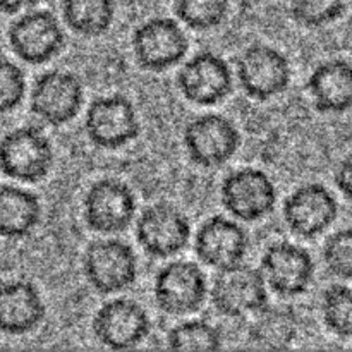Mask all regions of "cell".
I'll return each instance as SVG.
<instances>
[{"mask_svg": "<svg viewBox=\"0 0 352 352\" xmlns=\"http://www.w3.org/2000/svg\"><path fill=\"white\" fill-rule=\"evenodd\" d=\"M54 165L50 140L33 126L17 127L0 140V170L21 182H38Z\"/></svg>", "mask_w": 352, "mask_h": 352, "instance_id": "obj_1", "label": "cell"}, {"mask_svg": "<svg viewBox=\"0 0 352 352\" xmlns=\"http://www.w3.org/2000/svg\"><path fill=\"white\" fill-rule=\"evenodd\" d=\"M217 311L229 318L260 313L268 306L267 282L260 270L237 263L219 270L212 289Z\"/></svg>", "mask_w": 352, "mask_h": 352, "instance_id": "obj_2", "label": "cell"}, {"mask_svg": "<svg viewBox=\"0 0 352 352\" xmlns=\"http://www.w3.org/2000/svg\"><path fill=\"white\" fill-rule=\"evenodd\" d=\"M82 270L96 292L116 294L136 282L138 258L133 248L124 241L102 239L86 250Z\"/></svg>", "mask_w": 352, "mask_h": 352, "instance_id": "obj_3", "label": "cell"}, {"mask_svg": "<svg viewBox=\"0 0 352 352\" xmlns=\"http://www.w3.org/2000/svg\"><path fill=\"white\" fill-rule=\"evenodd\" d=\"M241 134L236 124L219 113H206L184 127V146L192 164L205 168L220 167L236 155Z\"/></svg>", "mask_w": 352, "mask_h": 352, "instance_id": "obj_4", "label": "cell"}, {"mask_svg": "<svg viewBox=\"0 0 352 352\" xmlns=\"http://www.w3.org/2000/svg\"><path fill=\"white\" fill-rule=\"evenodd\" d=\"M189 40L170 17H151L133 33L134 58L143 69L162 72L174 67L188 54Z\"/></svg>", "mask_w": 352, "mask_h": 352, "instance_id": "obj_5", "label": "cell"}, {"mask_svg": "<svg viewBox=\"0 0 352 352\" xmlns=\"http://www.w3.org/2000/svg\"><path fill=\"white\" fill-rule=\"evenodd\" d=\"M237 76L248 96L267 102L287 89L291 64L277 48L261 43L251 45L237 60Z\"/></svg>", "mask_w": 352, "mask_h": 352, "instance_id": "obj_6", "label": "cell"}, {"mask_svg": "<svg viewBox=\"0 0 352 352\" xmlns=\"http://www.w3.org/2000/svg\"><path fill=\"white\" fill-rule=\"evenodd\" d=\"M85 129L89 141L98 148L117 150L126 146L140 133L138 113L124 95L100 96L86 112Z\"/></svg>", "mask_w": 352, "mask_h": 352, "instance_id": "obj_7", "label": "cell"}, {"mask_svg": "<svg viewBox=\"0 0 352 352\" xmlns=\"http://www.w3.org/2000/svg\"><path fill=\"white\" fill-rule=\"evenodd\" d=\"M136 239L153 258H170L186 250L191 239L188 217L168 203L143 210L136 222Z\"/></svg>", "mask_w": 352, "mask_h": 352, "instance_id": "obj_8", "label": "cell"}, {"mask_svg": "<svg viewBox=\"0 0 352 352\" xmlns=\"http://www.w3.org/2000/svg\"><path fill=\"white\" fill-rule=\"evenodd\" d=\"M206 292L205 274L192 261L168 263L155 277V301L167 315L182 316L198 311L205 302Z\"/></svg>", "mask_w": 352, "mask_h": 352, "instance_id": "obj_9", "label": "cell"}, {"mask_svg": "<svg viewBox=\"0 0 352 352\" xmlns=\"http://www.w3.org/2000/svg\"><path fill=\"white\" fill-rule=\"evenodd\" d=\"M220 198L232 217L244 222H256L275 208L277 189L263 170L246 167L223 179Z\"/></svg>", "mask_w": 352, "mask_h": 352, "instance_id": "obj_10", "label": "cell"}, {"mask_svg": "<svg viewBox=\"0 0 352 352\" xmlns=\"http://www.w3.org/2000/svg\"><path fill=\"white\" fill-rule=\"evenodd\" d=\"M9 45L14 54L28 64L52 60L65 43V34L57 17L48 10H30L9 26Z\"/></svg>", "mask_w": 352, "mask_h": 352, "instance_id": "obj_11", "label": "cell"}, {"mask_svg": "<svg viewBox=\"0 0 352 352\" xmlns=\"http://www.w3.org/2000/svg\"><path fill=\"white\" fill-rule=\"evenodd\" d=\"M91 329L102 346L113 351L133 349L150 333V316L140 302L117 298L96 311Z\"/></svg>", "mask_w": 352, "mask_h": 352, "instance_id": "obj_12", "label": "cell"}, {"mask_svg": "<svg viewBox=\"0 0 352 352\" xmlns=\"http://www.w3.org/2000/svg\"><path fill=\"white\" fill-rule=\"evenodd\" d=\"M136 215L133 189L117 179H102L91 184L85 198V220L100 234L122 232Z\"/></svg>", "mask_w": 352, "mask_h": 352, "instance_id": "obj_13", "label": "cell"}, {"mask_svg": "<svg viewBox=\"0 0 352 352\" xmlns=\"http://www.w3.org/2000/svg\"><path fill=\"white\" fill-rule=\"evenodd\" d=\"M85 98L82 85L69 71L43 72L31 89V112L50 126H64L79 113Z\"/></svg>", "mask_w": 352, "mask_h": 352, "instance_id": "obj_14", "label": "cell"}, {"mask_svg": "<svg viewBox=\"0 0 352 352\" xmlns=\"http://www.w3.org/2000/svg\"><path fill=\"white\" fill-rule=\"evenodd\" d=\"M177 86L184 98L195 105H217L232 91V71L220 55L203 50L182 65Z\"/></svg>", "mask_w": 352, "mask_h": 352, "instance_id": "obj_15", "label": "cell"}, {"mask_svg": "<svg viewBox=\"0 0 352 352\" xmlns=\"http://www.w3.org/2000/svg\"><path fill=\"white\" fill-rule=\"evenodd\" d=\"M260 272L275 294L294 298L308 291L315 277V261L305 248L282 241L265 251Z\"/></svg>", "mask_w": 352, "mask_h": 352, "instance_id": "obj_16", "label": "cell"}, {"mask_svg": "<svg viewBox=\"0 0 352 352\" xmlns=\"http://www.w3.org/2000/svg\"><path fill=\"white\" fill-rule=\"evenodd\" d=\"M339 215V205L330 189L320 182L302 184L284 203V220L292 234L313 239L325 232Z\"/></svg>", "mask_w": 352, "mask_h": 352, "instance_id": "obj_17", "label": "cell"}, {"mask_svg": "<svg viewBox=\"0 0 352 352\" xmlns=\"http://www.w3.org/2000/svg\"><path fill=\"white\" fill-rule=\"evenodd\" d=\"M195 251L203 263L222 270L243 263L248 253V236L234 220L222 215L210 217L196 234Z\"/></svg>", "mask_w": 352, "mask_h": 352, "instance_id": "obj_18", "label": "cell"}, {"mask_svg": "<svg viewBox=\"0 0 352 352\" xmlns=\"http://www.w3.org/2000/svg\"><path fill=\"white\" fill-rule=\"evenodd\" d=\"M45 302L36 285L28 280L0 284V332L7 336L30 333L43 322Z\"/></svg>", "mask_w": 352, "mask_h": 352, "instance_id": "obj_19", "label": "cell"}, {"mask_svg": "<svg viewBox=\"0 0 352 352\" xmlns=\"http://www.w3.org/2000/svg\"><path fill=\"white\" fill-rule=\"evenodd\" d=\"M308 91L318 112H349L352 110V64L342 58L318 64L309 74Z\"/></svg>", "mask_w": 352, "mask_h": 352, "instance_id": "obj_20", "label": "cell"}, {"mask_svg": "<svg viewBox=\"0 0 352 352\" xmlns=\"http://www.w3.org/2000/svg\"><path fill=\"white\" fill-rule=\"evenodd\" d=\"M41 220L40 199L34 192L17 186L0 188V237L23 239Z\"/></svg>", "mask_w": 352, "mask_h": 352, "instance_id": "obj_21", "label": "cell"}, {"mask_svg": "<svg viewBox=\"0 0 352 352\" xmlns=\"http://www.w3.org/2000/svg\"><path fill=\"white\" fill-rule=\"evenodd\" d=\"M64 21L74 33L86 38L102 36L116 16L113 0H62Z\"/></svg>", "mask_w": 352, "mask_h": 352, "instance_id": "obj_22", "label": "cell"}, {"mask_svg": "<svg viewBox=\"0 0 352 352\" xmlns=\"http://www.w3.org/2000/svg\"><path fill=\"white\" fill-rule=\"evenodd\" d=\"M251 330V340L263 347H285L296 333V320L289 309L265 308Z\"/></svg>", "mask_w": 352, "mask_h": 352, "instance_id": "obj_23", "label": "cell"}, {"mask_svg": "<svg viewBox=\"0 0 352 352\" xmlns=\"http://www.w3.org/2000/svg\"><path fill=\"white\" fill-rule=\"evenodd\" d=\"M322 315L327 329L340 339H352V287L333 284L323 292Z\"/></svg>", "mask_w": 352, "mask_h": 352, "instance_id": "obj_24", "label": "cell"}, {"mask_svg": "<svg viewBox=\"0 0 352 352\" xmlns=\"http://www.w3.org/2000/svg\"><path fill=\"white\" fill-rule=\"evenodd\" d=\"M175 16L191 30L206 31L227 19L230 0H174Z\"/></svg>", "mask_w": 352, "mask_h": 352, "instance_id": "obj_25", "label": "cell"}, {"mask_svg": "<svg viewBox=\"0 0 352 352\" xmlns=\"http://www.w3.org/2000/svg\"><path fill=\"white\" fill-rule=\"evenodd\" d=\"M167 342L174 351H217L222 347V337L205 320H189L168 332Z\"/></svg>", "mask_w": 352, "mask_h": 352, "instance_id": "obj_26", "label": "cell"}, {"mask_svg": "<svg viewBox=\"0 0 352 352\" xmlns=\"http://www.w3.org/2000/svg\"><path fill=\"white\" fill-rule=\"evenodd\" d=\"M289 10L301 26L323 28L342 17L346 0H289Z\"/></svg>", "mask_w": 352, "mask_h": 352, "instance_id": "obj_27", "label": "cell"}, {"mask_svg": "<svg viewBox=\"0 0 352 352\" xmlns=\"http://www.w3.org/2000/svg\"><path fill=\"white\" fill-rule=\"evenodd\" d=\"M327 270L342 280H352V227L340 229L323 246Z\"/></svg>", "mask_w": 352, "mask_h": 352, "instance_id": "obj_28", "label": "cell"}, {"mask_svg": "<svg viewBox=\"0 0 352 352\" xmlns=\"http://www.w3.org/2000/svg\"><path fill=\"white\" fill-rule=\"evenodd\" d=\"M26 93L23 69L7 58H0V113L17 109Z\"/></svg>", "mask_w": 352, "mask_h": 352, "instance_id": "obj_29", "label": "cell"}, {"mask_svg": "<svg viewBox=\"0 0 352 352\" xmlns=\"http://www.w3.org/2000/svg\"><path fill=\"white\" fill-rule=\"evenodd\" d=\"M336 186L342 192L344 198L352 201V153L347 155L337 167Z\"/></svg>", "mask_w": 352, "mask_h": 352, "instance_id": "obj_30", "label": "cell"}, {"mask_svg": "<svg viewBox=\"0 0 352 352\" xmlns=\"http://www.w3.org/2000/svg\"><path fill=\"white\" fill-rule=\"evenodd\" d=\"M41 0H0V12L17 14L24 9H31Z\"/></svg>", "mask_w": 352, "mask_h": 352, "instance_id": "obj_31", "label": "cell"}]
</instances>
